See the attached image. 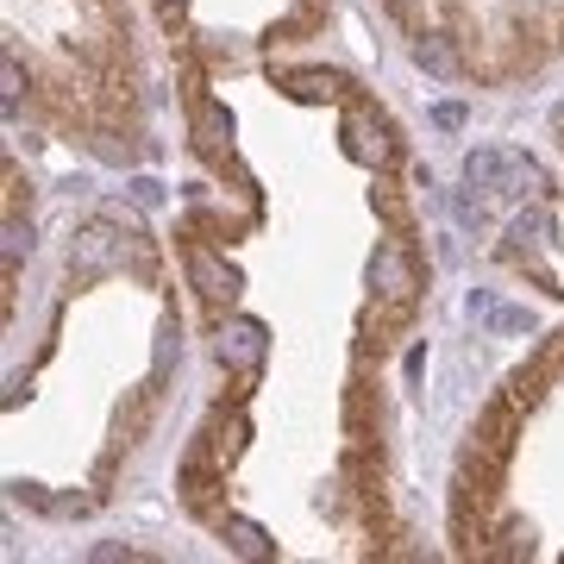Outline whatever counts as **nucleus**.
<instances>
[{"label": "nucleus", "instance_id": "nucleus-1", "mask_svg": "<svg viewBox=\"0 0 564 564\" xmlns=\"http://www.w3.org/2000/svg\"><path fill=\"white\" fill-rule=\"evenodd\" d=\"M370 289H377L383 302H395V307H402L408 295L421 289V282H414V263H408V251H402V245H383V251L370 258Z\"/></svg>", "mask_w": 564, "mask_h": 564}, {"label": "nucleus", "instance_id": "nucleus-2", "mask_svg": "<svg viewBox=\"0 0 564 564\" xmlns=\"http://www.w3.org/2000/svg\"><path fill=\"white\" fill-rule=\"evenodd\" d=\"M220 364H232V370H258L263 364V326L258 321H226L220 326Z\"/></svg>", "mask_w": 564, "mask_h": 564}, {"label": "nucleus", "instance_id": "nucleus-3", "mask_svg": "<svg viewBox=\"0 0 564 564\" xmlns=\"http://www.w3.org/2000/svg\"><path fill=\"white\" fill-rule=\"evenodd\" d=\"M188 282L202 289L207 302H226V295H232V270H226L214 251H202V245H188Z\"/></svg>", "mask_w": 564, "mask_h": 564}, {"label": "nucleus", "instance_id": "nucleus-4", "mask_svg": "<svg viewBox=\"0 0 564 564\" xmlns=\"http://www.w3.org/2000/svg\"><path fill=\"white\" fill-rule=\"evenodd\" d=\"M508 176V151H470V158H464V182H470V188H496V182Z\"/></svg>", "mask_w": 564, "mask_h": 564}, {"label": "nucleus", "instance_id": "nucleus-5", "mask_svg": "<svg viewBox=\"0 0 564 564\" xmlns=\"http://www.w3.org/2000/svg\"><path fill=\"white\" fill-rule=\"evenodd\" d=\"M351 151H358V158H383V151H389L383 126L370 120V113H358V120H351Z\"/></svg>", "mask_w": 564, "mask_h": 564}, {"label": "nucleus", "instance_id": "nucleus-6", "mask_svg": "<svg viewBox=\"0 0 564 564\" xmlns=\"http://www.w3.org/2000/svg\"><path fill=\"white\" fill-rule=\"evenodd\" d=\"M545 226H552V214H545V207H527L521 220L508 226V239H514V245H533V239L545 232Z\"/></svg>", "mask_w": 564, "mask_h": 564}, {"label": "nucleus", "instance_id": "nucleus-7", "mask_svg": "<svg viewBox=\"0 0 564 564\" xmlns=\"http://www.w3.org/2000/svg\"><path fill=\"white\" fill-rule=\"evenodd\" d=\"M226 533H232V545H239L245 558H263V533H258V527H245V521H232V527H226Z\"/></svg>", "mask_w": 564, "mask_h": 564}]
</instances>
